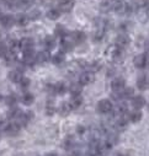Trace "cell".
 <instances>
[{
  "label": "cell",
  "instance_id": "1",
  "mask_svg": "<svg viewBox=\"0 0 149 156\" xmlns=\"http://www.w3.org/2000/svg\"><path fill=\"white\" fill-rule=\"evenodd\" d=\"M68 86L64 81H58L56 84H48L47 86V90L51 95H59V96H63L67 91H68Z\"/></svg>",
  "mask_w": 149,
  "mask_h": 156
},
{
  "label": "cell",
  "instance_id": "2",
  "mask_svg": "<svg viewBox=\"0 0 149 156\" xmlns=\"http://www.w3.org/2000/svg\"><path fill=\"white\" fill-rule=\"evenodd\" d=\"M96 109L100 114H108L112 112L114 109V105L110 100L107 98H104V100H100L97 102V106H96Z\"/></svg>",
  "mask_w": 149,
  "mask_h": 156
},
{
  "label": "cell",
  "instance_id": "3",
  "mask_svg": "<svg viewBox=\"0 0 149 156\" xmlns=\"http://www.w3.org/2000/svg\"><path fill=\"white\" fill-rule=\"evenodd\" d=\"M112 10L116 11L117 14H120V15H127V14L132 12V6L127 3H125V2H115Z\"/></svg>",
  "mask_w": 149,
  "mask_h": 156
},
{
  "label": "cell",
  "instance_id": "4",
  "mask_svg": "<svg viewBox=\"0 0 149 156\" xmlns=\"http://www.w3.org/2000/svg\"><path fill=\"white\" fill-rule=\"evenodd\" d=\"M94 81H95V74L93 71H84L79 76V84L82 86L91 85Z\"/></svg>",
  "mask_w": 149,
  "mask_h": 156
},
{
  "label": "cell",
  "instance_id": "5",
  "mask_svg": "<svg viewBox=\"0 0 149 156\" xmlns=\"http://www.w3.org/2000/svg\"><path fill=\"white\" fill-rule=\"evenodd\" d=\"M125 89H126V81L122 77H116L111 83V90H112L114 94H121Z\"/></svg>",
  "mask_w": 149,
  "mask_h": 156
},
{
  "label": "cell",
  "instance_id": "6",
  "mask_svg": "<svg viewBox=\"0 0 149 156\" xmlns=\"http://www.w3.org/2000/svg\"><path fill=\"white\" fill-rule=\"evenodd\" d=\"M75 5V0H59L58 2V10L60 12H70Z\"/></svg>",
  "mask_w": 149,
  "mask_h": 156
},
{
  "label": "cell",
  "instance_id": "7",
  "mask_svg": "<svg viewBox=\"0 0 149 156\" xmlns=\"http://www.w3.org/2000/svg\"><path fill=\"white\" fill-rule=\"evenodd\" d=\"M36 52L35 49H31V51H26L24 52V57H22V63L24 65H28V66H32L36 64Z\"/></svg>",
  "mask_w": 149,
  "mask_h": 156
},
{
  "label": "cell",
  "instance_id": "8",
  "mask_svg": "<svg viewBox=\"0 0 149 156\" xmlns=\"http://www.w3.org/2000/svg\"><path fill=\"white\" fill-rule=\"evenodd\" d=\"M20 130H21V126L19 124V122L13 121V122H9L6 124V128H5L4 133H6L10 136H15V135H17L20 133Z\"/></svg>",
  "mask_w": 149,
  "mask_h": 156
},
{
  "label": "cell",
  "instance_id": "9",
  "mask_svg": "<svg viewBox=\"0 0 149 156\" xmlns=\"http://www.w3.org/2000/svg\"><path fill=\"white\" fill-rule=\"evenodd\" d=\"M15 23H16V19L10 14H3V16L0 17V25L4 28H11Z\"/></svg>",
  "mask_w": 149,
  "mask_h": 156
},
{
  "label": "cell",
  "instance_id": "10",
  "mask_svg": "<svg viewBox=\"0 0 149 156\" xmlns=\"http://www.w3.org/2000/svg\"><path fill=\"white\" fill-rule=\"evenodd\" d=\"M129 43H131V38H129V36L126 34V33L118 34L117 38H116V42H115L116 47H117V48H121V49H125L126 47H128Z\"/></svg>",
  "mask_w": 149,
  "mask_h": 156
},
{
  "label": "cell",
  "instance_id": "11",
  "mask_svg": "<svg viewBox=\"0 0 149 156\" xmlns=\"http://www.w3.org/2000/svg\"><path fill=\"white\" fill-rule=\"evenodd\" d=\"M133 64L137 69H144L147 65H148V57H147V53H142V54H138L134 57L133 59Z\"/></svg>",
  "mask_w": 149,
  "mask_h": 156
},
{
  "label": "cell",
  "instance_id": "12",
  "mask_svg": "<svg viewBox=\"0 0 149 156\" xmlns=\"http://www.w3.org/2000/svg\"><path fill=\"white\" fill-rule=\"evenodd\" d=\"M131 105L136 111H140L147 105V101H145V98L143 96L138 95V96H133V98L131 100Z\"/></svg>",
  "mask_w": 149,
  "mask_h": 156
},
{
  "label": "cell",
  "instance_id": "13",
  "mask_svg": "<svg viewBox=\"0 0 149 156\" xmlns=\"http://www.w3.org/2000/svg\"><path fill=\"white\" fill-rule=\"evenodd\" d=\"M33 47H35V42L31 37H25L20 41V48L22 52L31 51V49H33Z\"/></svg>",
  "mask_w": 149,
  "mask_h": 156
},
{
  "label": "cell",
  "instance_id": "14",
  "mask_svg": "<svg viewBox=\"0 0 149 156\" xmlns=\"http://www.w3.org/2000/svg\"><path fill=\"white\" fill-rule=\"evenodd\" d=\"M52 58H51V54L48 51H42L40 53L36 54V63L37 64H45L47 62H49Z\"/></svg>",
  "mask_w": 149,
  "mask_h": 156
},
{
  "label": "cell",
  "instance_id": "15",
  "mask_svg": "<svg viewBox=\"0 0 149 156\" xmlns=\"http://www.w3.org/2000/svg\"><path fill=\"white\" fill-rule=\"evenodd\" d=\"M59 47H60V52L65 54V53H69L74 49V42L64 38V40H60V46Z\"/></svg>",
  "mask_w": 149,
  "mask_h": 156
},
{
  "label": "cell",
  "instance_id": "16",
  "mask_svg": "<svg viewBox=\"0 0 149 156\" xmlns=\"http://www.w3.org/2000/svg\"><path fill=\"white\" fill-rule=\"evenodd\" d=\"M57 46V41H56V37L52 36V34H48L45 37V47H46V51L51 52L56 48Z\"/></svg>",
  "mask_w": 149,
  "mask_h": 156
},
{
  "label": "cell",
  "instance_id": "17",
  "mask_svg": "<svg viewBox=\"0 0 149 156\" xmlns=\"http://www.w3.org/2000/svg\"><path fill=\"white\" fill-rule=\"evenodd\" d=\"M127 124H128V114H126L123 117H120V118L114 123V127L117 130H123V129H126Z\"/></svg>",
  "mask_w": 149,
  "mask_h": 156
},
{
  "label": "cell",
  "instance_id": "18",
  "mask_svg": "<svg viewBox=\"0 0 149 156\" xmlns=\"http://www.w3.org/2000/svg\"><path fill=\"white\" fill-rule=\"evenodd\" d=\"M71 38H73L74 43L80 44V43H84L86 41V34L83 31H75V32L71 33Z\"/></svg>",
  "mask_w": 149,
  "mask_h": 156
},
{
  "label": "cell",
  "instance_id": "19",
  "mask_svg": "<svg viewBox=\"0 0 149 156\" xmlns=\"http://www.w3.org/2000/svg\"><path fill=\"white\" fill-rule=\"evenodd\" d=\"M111 58H112V60L116 62V63L122 62L123 58H125V49H121V48L115 47V49L112 51V53H111Z\"/></svg>",
  "mask_w": 149,
  "mask_h": 156
},
{
  "label": "cell",
  "instance_id": "20",
  "mask_svg": "<svg viewBox=\"0 0 149 156\" xmlns=\"http://www.w3.org/2000/svg\"><path fill=\"white\" fill-rule=\"evenodd\" d=\"M148 85H149V80H148V77L145 74H140L138 76V79H137V87L139 90H145L148 89Z\"/></svg>",
  "mask_w": 149,
  "mask_h": 156
},
{
  "label": "cell",
  "instance_id": "21",
  "mask_svg": "<svg viewBox=\"0 0 149 156\" xmlns=\"http://www.w3.org/2000/svg\"><path fill=\"white\" fill-rule=\"evenodd\" d=\"M22 71L20 70V69H15V70H11L10 73H9V79L13 81V83H15V84H19L20 81H21V79H22Z\"/></svg>",
  "mask_w": 149,
  "mask_h": 156
},
{
  "label": "cell",
  "instance_id": "22",
  "mask_svg": "<svg viewBox=\"0 0 149 156\" xmlns=\"http://www.w3.org/2000/svg\"><path fill=\"white\" fill-rule=\"evenodd\" d=\"M83 102H84V100H83L82 95L73 96V97H71V100L69 101L71 109H78V108H80V107H82V105H83Z\"/></svg>",
  "mask_w": 149,
  "mask_h": 156
},
{
  "label": "cell",
  "instance_id": "23",
  "mask_svg": "<svg viewBox=\"0 0 149 156\" xmlns=\"http://www.w3.org/2000/svg\"><path fill=\"white\" fill-rule=\"evenodd\" d=\"M32 117H33V113H32V112H26V113H22V114H21V117L19 118V124H20L21 127H26V126H27V124L31 122Z\"/></svg>",
  "mask_w": 149,
  "mask_h": 156
},
{
  "label": "cell",
  "instance_id": "24",
  "mask_svg": "<svg viewBox=\"0 0 149 156\" xmlns=\"http://www.w3.org/2000/svg\"><path fill=\"white\" fill-rule=\"evenodd\" d=\"M8 51L13 54H17L19 51H21L20 48V41L17 40H10L8 43Z\"/></svg>",
  "mask_w": 149,
  "mask_h": 156
},
{
  "label": "cell",
  "instance_id": "25",
  "mask_svg": "<svg viewBox=\"0 0 149 156\" xmlns=\"http://www.w3.org/2000/svg\"><path fill=\"white\" fill-rule=\"evenodd\" d=\"M56 111H57V105H56L54 100L53 98L47 100V102H46V114L47 115H53L56 113Z\"/></svg>",
  "mask_w": 149,
  "mask_h": 156
},
{
  "label": "cell",
  "instance_id": "26",
  "mask_svg": "<svg viewBox=\"0 0 149 156\" xmlns=\"http://www.w3.org/2000/svg\"><path fill=\"white\" fill-rule=\"evenodd\" d=\"M67 36H68L67 28L63 25H57V27L54 28V37H58V38H60V40H64V38H67Z\"/></svg>",
  "mask_w": 149,
  "mask_h": 156
},
{
  "label": "cell",
  "instance_id": "27",
  "mask_svg": "<svg viewBox=\"0 0 149 156\" xmlns=\"http://www.w3.org/2000/svg\"><path fill=\"white\" fill-rule=\"evenodd\" d=\"M58 111H59V114H60L62 117H67V115L70 114V112H71L73 109H71L69 102H62L60 106H59V109H58Z\"/></svg>",
  "mask_w": 149,
  "mask_h": 156
},
{
  "label": "cell",
  "instance_id": "28",
  "mask_svg": "<svg viewBox=\"0 0 149 156\" xmlns=\"http://www.w3.org/2000/svg\"><path fill=\"white\" fill-rule=\"evenodd\" d=\"M115 113H116L117 115H120V117H123V115L128 114L129 112H128V107H127V105H126L125 102L118 103V105L116 106V108H115Z\"/></svg>",
  "mask_w": 149,
  "mask_h": 156
},
{
  "label": "cell",
  "instance_id": "29",
  "mask_svg": "<svg viewBox=\"0 0 149 156\" xmlns=\"http://www.w3.org/2000/svg\"><path fill=\"white\" fill-rule=\"evenodd\" d=\"M15 19H16V25L20 26V27H26V26L28 25V22H30L28 16L25 15V14H20V15H17V17H15Z\"/></svg>",
  "mask_w": 149,
  "mask_h": 156
},
{
  "label": "cell",
  "instance_id": "30",
  "mask_svg": "<svg viewBox=\"0 0 149 156\" xmlns=\"http://www.w3.org/2000/svg\"><path fill=\"white\" fill-rule=\"evenodd\" d=\"M68 91L73 95V96H78V95H80L82 94V91H83V86L78 83H74V84H71L70 86H69V89H68Z\"/></svg>",
  "mask_w": 149,
  "mask_h": 156
},
{
  "label": "cell",
  "instance_id": "31",
  "mask_svg": "<svg viewBox=\"0 0 149 156\" xmlns=\"http://www.w3.org/2000/svg\"><path fill=\"white\" fill-rule=\"evenodd\" d=\"M21 114H22V111L15 106V107H13V108L9 111L8 118H9V119H19L20 117H21Z\"/></svg>",
  "mask_w": 149,
  "mask_h": 156
},
{
  "label": "cell",
  "instance_id": "32",
  "mask_svg": "<svg viewBox=\"0 0 149 156\" xmlns=\"http://www.w3.org/2000/svg\"><path fill=\"white\" fill-rule=\"evenodd\" d=\"M52 63L54 64V65H60V64H63L64 62H65V55H64V53H62V52H58V53H56L54 55H52Z\"/></svg>",
  "mask_w": 149,
  "mask_h": 156
},
{
  "label": "cell",
  "instance_id": "33",
  "mask_svg": "<svg viewBox=\"0 0 149 156\" xmlns=\"http://www.w3.org/2000/svg\"><path fill=\"white\" fill-rule=\"evenodd\" d=\"M142 112L140 111H133L131 113H128V121H131L132 123H138L140 119H142Z\"/></svg>",
  "mask_w": 149,
  "mask_h": 156
},
{
  "label": "cell",
  "instance_id": "34",
  "mask_svg": "<svg viewBox=\"0 0 149 156\" xmlns=\"http://www.w3.org/2000/svg\"><path fill=\"white\" fill-rule=\"evenodd\" d=\"M112 8H114V4L111 3V0H102V2L100 3V10L104 14L108 12L110 10H112Z\"/></svg>",
  "mask_w": 149,
  "mask_h": 156
},
{
  "label": "cell",
  "instance_id": "35",
  "mask_svg": "<svg viewBox=\"0 0 149 156\" xmlns=\"http://www.w3.org/2000/svg\"><path fill=\"white\" fill-rule=\"evenodd\" d=\"M60 14H62V12H60L58 9H51V10L47 11L46 16H47V19H49V20H52V21H57V20L60 17Z\"/></svg>",
  "mask_w": 149,
  "mask_h": 156
},
{
  "label": "cell",
  "instance_id": "36",
  "mask_svg": "<svg viewBox=\"0 0 149 156\" xmlns=\"http://www.w3.org/2000/svg\"><path fill=\"white\" fill-rule=\"evenodd\" d=\"M133 95H134V91L132 87H126L121 94H120V98L121 100H128V98H133Z\"/></svg>",
  "mask_w": 149,
  "mask_h": 156
},
{
  "label": "cell",
  "instance_id": "37",
  "mask_svg": "<svg viewBox=\"0 0 149 156\" xmlns=\"http://www.w3.org/2000/svg\"><path fill=\"white\" fill-rule=\"evenodd\" d=\"M5 64L8 65V66H11V65H15L16 64V62H17V57H16V54H13V53H8L6 55H5Z\"/></svg>",
  "mask_w": 149,
  "mask_h": 156
},
{
  "label": "cell",
  "instance_id": "38",
  "mask_svg": "<svg viewBox=\"0 0 149 156\" xmlns=\"http://www.w3.org/2000/svg\"><path fill=\"white\" fill-rule=\"evenodd\" d=\"M21 101H22L24 105H26V106H31V105L35 102V96H33L32 94H30V92H26V94L22 96Z\"/></svg>",
  "mask_w": 149,
  "mask_h": 156
},
{
  "label": "cell",
  "instance_id": "39",
  "mask_svg": "<svg viewBox=\"0 0 149 156\" xmlns=\"http://www.w3.org/2000/svg\"><path fill=\"white\" fill-rule=\"evenodd\" d=\"M35 3V0H17V8L20 9H28L32 6Z\"/></svg>",
  "mask_w": 149,
  "mask_h": 156
},
{
  "label": "cell",
  "instance_id": "40",
  "mask_svg": "<svg viewBox=\"0 0 149 156\" xmlns=\"http://www.w3.org/2000/svg\"><path fill=\"white\" fill-rule=\"evenodd\" d=\"M5 103H6V106H9V107H15V105L17 103V97L15 96V95H8V97L5 98Z\"/></svg>",
  "mask_w": 149,
  "mask_h": 156
},
{
  "label": "cell",
  "instance_id": "41",
  "mask_svg": "<svg viewBox=\"0 0 149 156\" xmlns=\"http://www.w3.org/2000/svg\"><path fill=\"white\" fill-rule=\"evenodd\" d=\"M74 144H75V140H74L73 136H67L64 140V149L70 150L71 147H74Z\"/></svg>",
  "mask_w": 149,
  "mask_h": 156
},
{
  "label": "cell",
  "instance_id": "42",
  "mask_svg": "<svg viewBox=\"0 0 149 156\" xmlns=\"http://www.w3.org/2000/svg\"><path fill=\"white\" fill-rule=\"evenodd\" d=\"M30 84H31V80L28 79V77H22L21 79V81L19 83V85H20V87L22 89V90H27L28 87H30Z\"/></svg>",
  "mask_w": 149,
  "mask_h": 156
},
{
  "label": "cell",
  "instance_id": "43",
  "mask_svg": "<svg viewBox=\"0 0 149 156\" xmlns=\"http://www.w3.org/2000/svg\"><path fill=\"white\" fill-rule=\"evenodd\" d=\"M2 3L9 8V9H15L17 8V0H2Z\"/></svg>",
  "mask_w": 149,
  "mask_h": 156
},
{
  "label": "cell",
  "instance_id": "44",
  "mask_svg": "<svg viewBox=\"0 0 149 156\" xmlns=\"http://www.w3.org/2000/svg\"><path fill=\"white\" fill-rule=\"evenodd\" d=\"M27 16H28L30 20H37V19H40V16H41V11L37 10V9H35V10H32Z\"/></svg>",
  "mask_w": 149,
  "mask_h": 156
},
{
  "label": "cell",
  "instance_id": "45",
  "mask_svg": "<svg viewBox=\"0 0 149 156\" xmlns=\"http://www.w3.org/2000/svg\"><path fill=\"white\" fill-rule=\"evenodd\" d=\"M8 54V47L5 43L0 42V58H5V55Z\"/></svg>",
  "mask_w": 149,
  "mask_h": 156
},
{
  "label": "cell",
  "instance_id": "46",
  "mask_svg": "<svg viewBox=\"0 0 149 156\" xmlns=\"http://www.w3.org/2000/svg\"><path fill=\"white\" fill-rule=\"evenodd\" d=\"M89 68L91 69L90 71H93V73H94V71H97V70L101 68V63H100L99 60L93 62V63H90V64H89Z\"/></svg>",
  "mask_w": 149,
  "mask_h": 156
},
{
  "label": "cell",
  "instance_id": "47",
  "mask_svg": "<svg viewBox=\"0 0 149 156\" xmlns=\"http://www.w3.org/2000/svg\"><path fill=\"white\" fill-rule=\"evenodd\" d=\"M77 133H78L79 135H84V134L86 133V128L83 127V126H79V127L77 128Z\"/></svg>",
  "mask_w": 149,
  "mask_h": 156
},
{
  "label": "cell",
  "instance_id": "48",
  "mask_svg": "<svg viewBox=\"0 0 149 156\" xmlns=\"http://www.w3.org/2000/svg\"><path fill=\"white\" fill-rule=\"evenodd\" d=\"M6 124H8V122H4V121L0 122V132H4V130H5Z\"/></svg>",
  "mask_w": 149,
  "mask_h": 156
},
{
  "label": "cell",
  "instance_id": "49",
  "mask_svg": "<svg viewBox=\"0 0 149 156\" xmlns=\"http://www.w3.org/2000/svg\"><path fill=\"white\" fill-rule=\"evenodd\" d=\"M69 156H82V152L80 151H73L69 154Z\"/></svg>",
  "mask_w": 149,
  "mask_h": 156
},
{
  "label": "cell",
  "instance_id": "50",
  "mask_svg": "<svg viewBox=\"0 0 149 156\" xmlns=\"http://www.w3.org/2000/svg\"><path fill=\"white\" fill-rule=\"evenodd\" d=\"M45 156H57V154L54 151H51V152H47Z\"/></svg>",
  "mask_w": 149,
  "mask_h": 156
},
{
  "label": "cell",
  "instance_id": "51",
  "mask_svg": "<svg viewBox=\"0 0 149 156\" xmlns=\"http://www.w3.org/2000/svg\"><path fill=\"white\" fill-rule=\"evenodd\" d=\"M145 49H147V53H149V41H147L145 43Z\"/></svg>",
  "mask_w": 149,
  "mask_h": 156
},
{
  "label": "cell",
  "instance_id": "52",
  "mask_svg": "<svg viewBox=\"0 0 149 156\" xmlns=\"http://www.w3.org/2000/svg\"><path fill=\"white\" fill-rule=\"evenodd\" d=\"M117 156H128V155H127V154H118Z\"/></svg>",
  "mask_w": 149,
  "mask_h": 156
},
{
  "label": "cell",
  "instance_id": "53",
  "mask_svg": "<svg viewBox=\"0 0 149 156\" xmlns=\"http://www.w3.org/2000/svg\"><path fill=\"white\" fill-rule=\"evenodd\" d=\"M2 100H3V95H2V94H0V101H2Z\"/></svg>",
  "mask_w": 149,
  "mask_h": 156
},
{
  "label": "cell",
  "instance_id": "54",
  "mask_svg": "<svg viewBox=\"0 0 149 156\" xmlns=\"http://www.w3.org/2000/svg\"><path fill=\"white\" fill-rule=\"evenodd\" d=\"M115 2H123V0H115Z\"/></svg>",
  "mask_w": 149,
  "mask_h": 156
},
{
  "label": "cell",
  "instance_id": "55",
  "mask_svg": "<svg viewBox=\"0 0 149 156\" xmlns=\"http://www.w3.org/2000/svg\"><path fill=\"white\" fill-rule=\"evenodd\" d=\"M41 2H45V0H41Z\"/></svg>",
  "mask_w": 149,
  "mask_h": 156
},
{
  "label": "cell",
  "instance_id": "56",
  "mask_svg": "<svg viewBox=\"0 0 149 156\" xmlns=\"http://www.w3.org/2000/svg\"><path fill=\"white\" fill-rule=\"evenodd\" d=\"M148 109H149V107H148Z\"/></svg>",
  "mask_w": 149,
  "mask_h": 156
}]
</instances>
